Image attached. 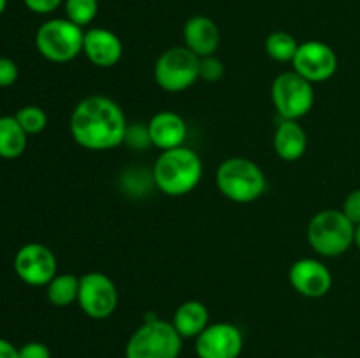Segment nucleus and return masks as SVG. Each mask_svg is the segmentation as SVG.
<instances>
[{
  "instance_id": "f257e3e1",
  "label": "nucleus",
  "mask_w": 360,
  "mask_h": 358,
  "mask_svg": "<svg viewBox=\"0 0 360 358\" xmlns=\"http://www.w3.org/2000/svg\"><path fill=\"white\" fill-rule=\"evenodd\" d=\"M70 135L88 151H108L122 146L127 135L123 109L105 95H90L72 109Z\"/></svg>"
},
{
  "instance_id": "f03ea898",
  "label": "nucleus",
  "mask_w": 360,
  "mask_h": 358,
  "mask_svg": "<svg viewBox=\"0 0 360 358\" xmlns=\"http://www.w3.org/2000/svg\"><path fill=\"white\" fill-rule=\"evenodd\" d=\"M202 160L186 146L162 151L153 165V183L169 197H183L199 186L202 179Z\"/></svg>"
},
{
  "instance_id": "7ed1b4c3",
  "label": "nucleus",
  "mask_w": 360,
  "mask_h": 358,
  "mask_svg": "<svg viewBox=\"0 0 360 358\" xmlns=\"http://www.w3.org/2000/svg\"><path fill=\"white\" fill-rule=\"evenodd\" d=\"M217 188L225 199L236 204H250L264 195L266 174L253 160L243 157L227 158L217 168Z\"/></svg>"
},
{
  "instance_id": "20e7f679",
  "label": "nucleus",
  "mask_w": 360,
  "mask_h": 358,
  "mask_svg": "<svg viewBox=\"0 0 360 358\" xmlns=\"http://www.w3.org/2000/svg\"><path fill=\"white\" fill-rule=\"evenodd\" d=\"M308 242L315 253L334 258L355 244V225L341 209H323L309 221Z\"/></svg>"
},
{
  "instance_id": "39448f33",
  "label": "nucleus",
  "mask_w": 360,
  "mask_h": 358,
  "mask_svg": "<svg viewBox=\"0 0 360 358\" xmlns=\"http://www.w3.org/2000/svg\"><path fill=\"white\" fill-rule=\"evenodd\" d=\"M183 337L164 319H148L130 336L125 358H179Z\"/></svg>"
},
{
  "instance_id": "423d86ee",
  "label": "nucleus",
  "mask_w": 360,
  "mask_h": 358,
  "mask_svg": "<svg viewBox=\"0 0 360 358\" xmlns=\"http://www.w3.org/2000/svg\"><path fill=\"white\" fill-rule=\"evenodd\" d=\"M84 32L67 18L44 21L35 32V48L42 58L53 63H67L83 53Z\"/></svg>"
},
{
  "instance_id": "0eeeda50",
  "label": "nucleus",
  "mask_w": 360,
  "mask_h": 358,
  "mask_svg": "<svg viewBox=\"0 0 360 358\" xmlns=\"http://www.w3.org/2000/svg\"><path fill=\"white\" fill-rule=\"evenodd\" d=\"M155 81L162 90L179 93L199 79V56L185 46H174L162 53L155 63Z\"/></svg>"
},
{
  "instance_id": "6e6552de",
  "label": "nucleus",
  "mask_w": 360,
  "mask_h": 358,
  "mask_svg": "<svg viewBox=\"0 0 360 358\" xmlns=\"http://www.w3.org/2000/svg\"><path fill=\"white\" fill-rule=\"evenodd\" d=\"M271 98L281 119H301L315 104L313 84L295 70L280 74L271 86Z\"/></svg>"
},
{
  "instance_id": "1a4fd4ad",
  "label": "nucleus",
  "mask_w": 360,
  "mask_h": 358,
  "mask_svg": "<svg viewBox=\"0 0 360 358\" xmlns=\"http://www.w3.org/2000/svg\"><path fill=\"white\" fill-rule=\"evenodd\" d=\"M77 304L91 319H105L118 307V290L109 276L102 272H88L79 277Z\"/></svg>"
},
{
  "instance_id": "9d476101",
  "label": "nucleus",
  "mask_w": 360,
  "mask_h": 358,
  "mask_svg": "<svg viewBox=\"0 0 360 358\" xmlns=\"http://www.w3.org/2000/svg\"><path fill=\"white\" fill-rule=\"evenodd\" d=\"M14 272L28 286H48L56 276V256L41 242H28L14 255Z\"/></svg>"
},
{
  "instance_id": "9b49d317",
  "label": "nucleus",
  "mask_w": 360,
  "mask_h": 358,
  "mask_svg": "<svg viewBox=\"0 0 360 358\" xmlns=\"http://www.w3.org/2000/svg\"><path fill=\"white\" fill-rule=\"evenodd\" d=\"M294 70L309 83L329 81L338 70V55L329 44L322 41H306L299 44L292 60Z\"/></svg>"
},
{
  "instance_id": "f8f14e48",
  "label": "nucleus",
  "mask_w": 360,
  "mask_h": 358,
  "mask_svg": "<svg viewBox=\"0 0 360 358\" xmlns=\"http://www.w3.org/2000/svg\"><path fill=\"white\" fill-rule=\"evenodd\" d=\"M245 339L243 332L232 323H210L195 339V353L199 358H239Z\"/></svg>"
},
{
  "instance_id": "ddd939ff",
  "label": "nucleus",
  "mask_w": 360,
  "mask_h": 358,
  "mask_svg": "<svg viewBox=\"0 0 360 358\" xmlns=\"http://www.w3.org/2000/svg\"><path fill=\"white\" fill-rule=\"evenodd\" d=\"M288 281L299 295L320 298L333 288V274L329 267L316 258H301L288 270Z\"/></svg>"
},
{
  "instance_id": "4468645a",
  "label": "nucleus",
  "mask_w": 360,
  "mask_h": 358,
  "mask_svg": "<svg viewBox=\"0 0 360 358\" xmlns=\"http://www.w3.org/2000/svg\"><path fill=\"white\" fill-rule=\"evenodd\" d=\"M83 53L95 67L111 69L122 60L123 42L108 28H90L84 32Z\"/></svg>"
},
{
  "instance_id": "2eb2a0df",
  "label": "nucleus",
  "mask_w": 360,
  "mask_h": 358,
  "mask_svg": "<svg viewBox=\"0 0 360 358\" xmlns=\"http://www.w3.org/2000/svg\"><path fill=\"white\" fill-rule=\"evenodd\" d=\"M148 132L155 147L167 151L185 146L188 128H186L185 119L178 112L160 111L148 121Z\"/></svg>"
},
{
  "instance_id": "dca6fc26",
  "label": "nucleus",
  "mask_w": 360,
  "mask_h": 358,
  "mask_svg": "<svg viewBox=\"0 0 360 358\" xmlns=\"http://www.w3.org/2000/svg\"><path fill=\"white\" fill-rule=\"evenodd\" d=\"M183 39H185V48L202 58V56H211L218 51L221 34L218 25L211 18L199 14V16H192L185 23Z\"/></svg>"
},
{
  "instance_id": "f3484780",
  "label": "nucleus",
  "mask_w": 360,
  "mask_h": 358,
  "mask_svg": "<svg viewBox=\"0 0 360 358\" xmlns=\"http://www.w3.org/2000/svg\"><path fill=\"white\" fill-rule=\"evenodd\" d=\"M274 151L285 161H295L308 150V133L295 119H281L273 139Z\"/></svg>"
},
{
  "instance_id": "a211bd4d",
  "label": "nucleus",
  "mask_w": 360,
  "mask_h": 358,
  "mask_svg": "<svg viewBox=\"0 0 360 358\" xmlns=\"http://www.w3.org/2000/svg\"><path fill=\"white\" fill-rule=\"evenodd\" d=\"M171 323L183 339H197L210 325V311L202 302L186 300L176 309Z\"/></svg>"
},
{
  "instance_id": "6ab92c4d",
  "label": "nucleus",
  "mask_w": 360,
  "mask_h": 358,
  "mask_svg": "<svg viewBox=\"0 0 360 358\" xmlns=\"http://www.w3.org/2000/svg\"><path fill=\"white\" fill-rule=\"evenodd\" d=\"M28 133L14 116H0V158L14 160L25 153Z\"/></svg>"
},
{
  "instance_id": "aec40b11",
  "label": "nucleus",
  "mask_w": 360,
  "mask_h": 358,
  "mask_svg": "<svg viewBox=\"0 0 360 358\" xmlns=\"http://www.w3.org/2000/svg\"><path fill=\"white\" fill-rule=\"evenodd\" d=\"M79 277L74 274H56L46 286V297L55 307H67L77 302Z\"/></svg>"
},
{
  "instance_id": "412c9836",
  "label": "nucleus",
  "mask_w": 360,
  "mask_h": 358,
  "mask_svg": "<svg viewBox=\"0 0 360 358\" xmlns=\"http://www.w3.org/2000/svg\"><path fill=\"white\" fill-rule=\"evenodd\" d=\"M299 49V42L288 32L278 30L267 35L266 39V53L276 62H292Z\"/></svg>"
},
{
  "instance_id": "4be33fe9",
  "label": "nucleus",
  "mask_w": 360,
  "mask_h": 358,
  "mask_svg": "<svg viewBox=\"0 0 360 358\" xmlns=\"http://www.w3.org/2000/svg\"><path fill=\"white\" fill-rule=\"evenodd\" d=\"M65 18L77 27H88L97 18L98 0H65Z\"/></svg>"
},
{
  "instance_id": "5701e85b",
  "label": "nucleus",
  "mask_w": 360,
  "mask_h": 358,
  "mask_svg": "<svg viewBox=\"0 0 360 358\" xmlns=\"http://www.w3.org/2000/svg\"><path fill=\"white\" fill-rule=\"evenodd\" d=\"M14 118L21 125V128L28 133V135H35L41 133L42 130L48 126V114L39 105H23L16 111Z\"/></svg>"
},
{
  "instance_id": "b1692460",
  "label": "nucleus",
  "mask_w": 360,
  "mask_h": 358,
  "mask_svg": "<svg viewBox=\"0 0 360 358\" xmlns=\"http://www.w3.org/2000/svg\"><path fill=\"white\" fill-rule=\"evenodd\" d=\"M225 65L218 56H202L199 58V79L206 83H218L224 77Z\"/></svg>"
},
{
  "instance_id": "393cba45",
  "label": "nucleus",
  "mask_w": 360,
  "mask_h": 358,
  "mask_svg": "<svg viewBox=\"0 0 360 358\" xmlns=\"http://www.w3.org/2000/svg\"><path fill=\"white\" fill-rule=\"evenodd\" d=\"M20 76V69H18L16 62L7 56H0V88L13 86Z\"/></svg>"
},
{
  "instance_id": "a878e982",
  "label": "nucleus",
  "mask_w": 360,
  "mask_h": 358,
  "mask_svg": "<svg viewBox=\"0 0 360 358\" xmlns=\"http://www.w3.org/2000/svg\"><path fill=\"white\" fill-rule=\"evenodd\" d=\"M341 211L347 214V218L355 225V227L360 225V188L348 193L347 199H345L343 202V209Z\"/></svg>"
},
{
  "instance_id": "bb28decb",
  "label": "nucleus",
  "mask_w": 360,
  "mask_h": 358,
  "mask_svg": "<svg viewBox=\"0 0 360 358\" xmlns=\"http://www.w3.org/2000/svg\"><path fill=\"white\" fill-rule=\"evenodd\" d=\"M20 358H51V351L44 343L30 340L20 347Z\"/></svg>"
},
{
  "instance_id": "cd10ccee",
  "label": "nucleus",
  "mask_w": 360,
  "mask_h": 358,
  "mask_svg": "<svg viewBox=\"0 0 360 358\" xmlns=\"http://www.w3.org/2000/svg\"><path fill=\"white\" fill-rule=\"evenodd\" d=\"M125 142L130 144V146H134V147H146L148 144H151L150 132H148V125L141 126L139 133H137V126H129V128H127Z\"/></svg>"
},
{
  "instance_id": "c85d7f7f",
  "label": "nucleus",
  "mask_w": 360,
  "mask_h": 358,
  "mask_svg": "<svg viewBox=\"0 0 360 358\" xmlns=\"http://www.w3.org/2000/svg\"><path fill=\"white\" fill-rule=\"evenodd\" d=\"M65 0H23L28 11L35 14H51L53 11L58 9Z\"/></svg>"
},
{
  "instance_id": "c756f323",
  "label": "nucleus",
  "mask_w": 360,
  "mask_h": 358,
  "mask_svg": "<svg viewBox=\"0 0 360 358\" xmlns=\"http://www.w3.org/2000/svg\"><path fill=\"white\" fill-rule=\"evenodd\" d=\"M0 358H20V347L0 337Z\"/></svg>"
},
{
  "instance_id": "7c9ffc66",
  "label": "nucleus",
  "mask_w": 360,
  "mask_h": 358,
  "mask_svg": "<svg viewBox=\"0 0 360 358\" xmlns=\"http://www.w3.org/2000/svg\"><path fill=\"white\" fill-rule=\"evenodd\" d=\"M355 246L360 249V225L355 227Z\"/></svg>"
},
{
  "instance_id": "2f4dec72",
  "label": "nucleus",
  "mask_w": 360,
  "mask_h": 358,
  "mask_svg": "<svg viewBox=\"0 0 360 358\" xmlns=\"http://www.w3.org/2000/svg\"><path fill=\"white\" fill-rule=\"evenodd\" d=\"M6 7H7V0H0V16L6 13Z\"/></svg>"
},
{
  "instance_id": "473e14b6",
  "label": "nucleus",
  "mask_w": 360,
  "mask_h": 358,
  "mask_svg": "<svg viewBox=\"0 0 360 358\" xmlns=\"http://www.w3.org/2000/svg\"><path fill=\"white\" fill-rule=\"evenodd\" d=\"M316 358H327V357H316Z\"/></svg>"
}]
</instances>
